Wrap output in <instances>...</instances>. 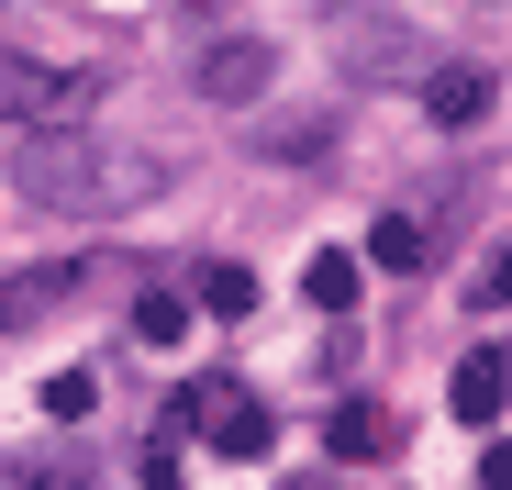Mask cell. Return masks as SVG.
Segmentation results:
<instances>
[{
	"mask_svg": "<svg viewBox=\"0 0 512 490\" xmlns=\"http://www.w3.org/2000/svg\"><path fill=\"white\" fill-rule=\"evenodd\" d=\"M156 190H167L156 145H112V134H78V123H34V145H23V201H45L67 223H123Z\"/></svg>",
	"mask_w": 512,
	"mask_h": 490,
	"instance_id": "cell-1",
	"label": "cell"
},
{
	"mask_svg": "<svg viewBox=\"0 0 512 490\" xmlns=\"http://www.w3.org/2000/svg\"><path fill=\"white\" fill-rule=\"evenodd\" d=\"M334 45L357 56V78H435V67H423L435 45H423L412 23H390V12H368V0H346V12H334Z\"/></svg>",
	"mask_w": 512,
	"mask_h": 490,
	"instance_id": "cell-2",
	"label": "cell"
},
{
	"mask_svg": "<svg viewBox=\"0 0 512 490\" xmlns=\"http://www.w3.org/2000/svg\"><path fill=\"white\" fill-rule=\"evenodd\" d=\"M190 90H201V101H234V112L268 101V90H279V45H268V34H223V45L190 67Z\"/></svg>",
	"mask_w": 512,
	"mask_h": 490,
	"instance_id": "cell-3",
	"label": "cell"
},
{
	"mask_svg": "<svg viewBox=\"0 0 512 490\" xmlns=\"http://www.w3.org/2000/svg\"><path fill=\"white\" fill-rule=\"evenodd\" d=\"M179 413H190V424H201L223 457H268V446H279V424L256 413V401H245L234 379H190V401H179Z\"/></svg>",
	"mask_w": 512,
	"mask_h": 490,
	"instance_id": "cell-4",
	"label": "cell"
},
{
	"mask_svg": "<svg viewBox=\"0 0 512 490\" xmlns=\"http://www.w3.org/2000/svg\"><path fill=\"white\" fill-rule=\"evenodd\" d=\"M323 446L346 457V468H390V457L412 446V424L390 413V401H368V390H357V401H334V413H323Z\"/></svg>",
	"mask_w": 512,
	"mask_h": 490,
	"instance_id": "cell-5",
	"label": "cell"
},
{
	"mask_svg": "<svg viewBox=\"0 0 512 490\" xmlns=\"http://www.w3.org/2000/svg\"><path fill=\"white\" fill-rule=\"evenodd\" d=\"M78 101H90V78L23 67L12 45H0V123H78Z\"/></svg>",
	"mask_w": 512,
	"mask_h": 490,
	"instance_id": "cell-6",
	"label": "cell"
},
{
	"mask_svg": "<svg viewBox=\"0 0 512 490\" xmlns=\"http://www.w3.org/2000/svg\"><path fill=\"white\" fill-rule=\"evenodd\" d=\"M78 301V268L56 257V268H12V279H0V335H34V323H56Z\"/></svg>",
	"mask_w": 512,
	"mask_h": 490,
	"instance_id": "cell-7",
	"label": "cell"
},
{
	"mask_svg": "<svg viewBox=\"0 0 512 490\" xmlns=\"http://www.w3.org/2000/svg\"><path fill=\"white\" fill-rule=\"evenodd\" d=\"M501 401H512V357H501V346H468V357H457V379H446V413L490 435V424H501Z\"/></svg>",
	"mask_w": 512,
	"mask_h": 490,
	"instance_id": "cell-8",
	"label": "cell"
},
{
	"mask_svg": "<svg viewBox=\"0 0 512 490\" xmlns=\"http://www.w3.org/2000/svg\"><path fill=\"white\" fill-rule=\"evenodd\" d=\"M435 223H423V212H379L368 223V268H390V279H423V268H435Z\"/></svg>",
	"mask_w": 512,
	"mask_h": 490,
	"instance_id": "cell-9",
	"label": "cell"
},
{
	"mask_svg": "<svg viewBox=\"0 0 512 490\" xmlns=\"http://www.w3.org/2000/svg\"><path fill=\"white\" fill-rule=\"evenodd\" d=\"M423 112H435L446 134H468L490 112V67H435V78H423Z\"/></svg>",
	"mask_w": 512,
	"mask_h": 490,
	"instance_id": "cell-10",
	"label": "cell"
},
{
	"mask_svg": "<svg viewBox=\"0 0 512 490\" xmlns=\"http://www.w3.org/2000/svg\"><path fill=\"white\" fill-rule=\"evenodd\" d=\"M301 290H312V312H346V323H357V301H368V257H346V245H323V257L301 268Z\"/></svg>",
	"mask_w": 512,
	"mask_h": 490,
	"instance_id": "cell-11",
	"label": "cell"
},
{
	"mask_svg": "<svg viewBox=\"0 0 512 490\" xmlns=\"http://www.w3.org/2000/svg\"><path fill=\"white\" fill-rule=\"evenodd\" d=\"M201 312L245 323V312H256V268H245V257H212V268H201Z\"/></svg>",
	"mask_w": 512,
	"mask_h": 490,
	"instance_id": "cell-12",
	"label": "cell"
},
{
	"mask_svg": "<svg viewBox=\"0 0 512 490\" xmlns=\"http://www.w3.org/2000/svg\"><path fill=\"white\" fill-rule=\"evenodd\" d=\"M256 156H323V112H279V123H256Z\"/></svg>",
	"mask_w": 512,
	"mask_h": 490,
	"instance_id": "cell-13",
	"label": "cell"
},
{
	"mask_svg": "<svg viewBox=\"0 0 512 490\" xmlns=\"http://www.w3.org/2000/svg\"><path fill=\"white\" fill-rule=\"evenodd\" d=\"M134 335H145V346H179V335H190V301H179V290H145V301H134Z\"/></svg>",
	"mask_w": 512,
	"mask_h": 490,
	"instance_id": "cell-14",
	"label": "cell"
},
{
	"mask_svg": "<svg viewBox=\"0 0 512 490\" xmlns=\"http://www.w3.org/2000/svg\"><path fill=\"white\" fill-rule=\"evenodd\" d=\"M90 401H101V379H90V368H67V379H45V413H56V424H78V413H90Z\"/></svg>",
	"mask_w": 512,
	"mask_h": 490,
	"instance_id": "cell-15",
	"label": "cell"
},
{
	"mask_svg": "<svg viewBox=\"0 0 512 490\" xmlns=\"http://www.w3.org/2000/svg\"><path fill=\"white\" fill-rule=\"evenodd\" d=\"M468 301H479V312H512V245H501L479 279H468Z\"/></svg>",
	"mask_w": 512,
	"mask_h": 490,
	"instance_id": "cell-16",
	"label": "cell"
},
{
	"mask_svg": "<svg viewBox=\"0 0 512 490\" xmlns=\"http://www.w3.org/2000/svg\"><path fill=\"white\" fill-rule=\"evenodd\" d=\"M479 490H512V435H490V446H479Z\"/></svg>",
	"mask_w": 512,
	"mask_h": 490,
	"instance_id": "cell-17",
	"label": "cell"
},
{
	"mask_svg": "<svg viewBox=\"0 0 512 490\" xmlns=\"http://www.w3.org/2000/svg\"><path fill=\"white\" fill-rule=\"evenodd\" d=\"M145 490H190V479H179V457H167V446L145 457Z\"/></svg>",
	"mask_w": 512,
	"mask_h": 490,
	"instance_id": "cell-18",
	"label": "cell"
},
{
	"mask_svg": "<svg viewBox=\"0 0 512 490\" xmlns=\"http://www.w3.org/2000/svg\"><path fill=\"white\" fill-rule=\"evenodd\" d=\"M290 490H334V479H290Z\"/></svg>",
	"mask_w": 512,
	"mask_h": 490,
	"instance_id": "cell-19",
	"label": "cell"
}]
</instances>
